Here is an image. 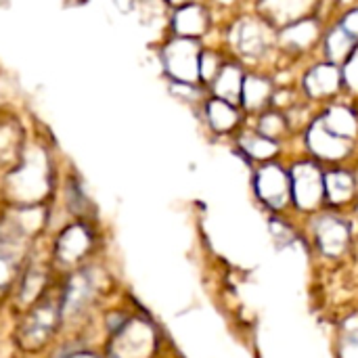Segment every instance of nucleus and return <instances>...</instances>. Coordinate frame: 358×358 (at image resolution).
I'll list each match as a JSON object with an SVG mask.
<instances>
[{"instance_id":"4","label":"nucleus","mask_w":358,"mask_h":358,"mask_svg":"<svg viewBox=\"0 0 358 358\" xmlns=\"http://www.w3.org/2000/svg\"><path fill=\"white\" fill-rule=\"evenodd\" d=\"M323 27H321V19L317 15L300 19L296 23H289L285 27H281L277 31V48L281 52H285L287 57H302L306 52H310L317 44H321L323 38Z\"/></svg>"},{"instance_id":"15","label":"nucleus","mask_w":358,"mask_h":358,"mask_svg":"<svg viewBox=\"0 0 358 358\" xmlns=\"http://www.w3.org/2000/svg\"><path fill=\"white\" fill-rule=\"evenodd\" d=\"M317 241H319L323 254L340 256L350 241V231H348L346 222H342L340 218L325 216L317 224Z\"/></svg>"},{"instance_id":"1","label":"nucleus","mask_w":358,"mask_h":358,"mask_svg":"<svg viewBox=\"0 0 358 358\" xmlns=\"http://www.w3.org/2000/svg\"><path fill=\"white\" fill-rule=\"evenodd\" d=\"M277 31L258 15H245L237 19L229 31V42L239 61H262L273 48H277Z\"/></svg>"},{"instance_id":"7","label":"nucleus","mask_w":358,"mask_h":358,"mask_svg":"<svg viewBox=\"0 0 358 358\" xmlns=\"http://www.w3.org/2000/svg\"><path fill=\"white\" fill-rule=\"evenodd\" d=\"M256 193L258 197L273 210H281L292 199L289 172H285L279 164H266L256 172Z\"/></svg>"},{"instance_id":"25","label":"nucleus","mask_w":358,"mask_h":358,"mask_svg":"<svg viewBox=\"0 0 358 358\" xmlns=\"http://www.w3.org/2000/svg\"><path fill=\"white\" fill-rule=\"evenodd\" d=\"M166 6H172V8H180V6H185V4H189V2H195V0H162Z\"/></svg>"},{"instance_id":"8","label":"nucleus","mask_w":358,"mask_h":358,"mask_svg":"<svg viewBox=\"0 0 358 358\" xmlns=\"http://www.w3.org/2000/svg\"><path fill=\"white\" fill-rule=\"evenodd\" d=\"M306 147L319 159L340 162V159H344V157L350 155L352 141H346V138L334 134L331 130L325 128V124L321 122V117H315L310 122L308 130H306Z\"/></svg>"},{"instance_id":"6","label":"nucleus","mask_w":358,"mask_h":358,"mask_svg":"<svg viewBox=\"0 0 358 358\" xmlns=\"http://www.w3.org/2000/svg\"><path fill=\"white\" fill-rule=\"evenodd\" d=\"M344 71L340 65L321 61L310 65L302 76V90L313 101H323L340 94L344 90Z\"/></svg>"},{"instance_id":"2","label":"nucleus","mask_w":358,"mask_h":358,"mask_svg":"<svg viewBox=\"0 0 358 358\" xmlns=\"http://www.w3.org/2000/svg\"><path fill=\"white\" fill-rule=\"evenodd\" d=\"M203 46L199 40L191 38H170L162 50L159 61L162 69L170 82L176 84H201L199 82V57Z\"/></svg>"},{"instance_id":"23","label":"nucleus","mask_w":358,"mask_h":358,"mask_svg":"<svg viewBox=\"0 0 358 358\" xmlns=\"http://www.w3.org/2000/svg\"><path fill=\"white\" fill-rule=\"evenodd\" d=\"M338 25H340L348 36H352V38L358 42V6L348 8V10L338 19Z\"/></svg>"},{"instance_id":"12","label":"nucleus","mask_w":358,"mask_h":358,"mask_svg":"<svg viewBox=\"0 0 358 358\" xmlns=\"http://www.w3.org/2000/svg\"><path fill=\"white\" fill-rule=\"evenodd\" d=\"M57 308L52 302H44L40 306H36V310L27 317V321L23 323L21 331H19V340L25 348H38L44 344V340L52 334L55 325H57Z\"/></svg>"},{"instance_id":"18","label":"nucleus","mask_w":358,"mask_h":358,"mask_svg":"<svg viewBox=\"0 0 358 358\" xmlns=\"http://www.w3.org/2000/svg\"><path fill=\"white\" fill-rule=\"evenodd\" d=\"M239 149L243 155L256 162H268L279 153V143L273 138L262 136L256 130H248L239 136Z\"/></svg>"},{"instance_id":"21","label":"nucleus","mask_w":358,"mask_h":358,"mask_svg":"<svg viewBox=\"0 0 358 358\" xmlns=\"http://www.w3.org/2000/svg\"><path fill=\"white\" fill-rule=\"evenodd\" d=\"M224 52H218L214 48H203L201 57H199V82L208 88L212 84V80L216 78V73L220 71L222 63H224Z\"/></svg>"},{"instance_id":"16","label":"nucleus","mask_w":358,"mask_h":358,"mask_svg":"<svg viewBox=\"0 0 358 358\" xmlns=\"http://www.w3.org/2000/svg\"><path fill=\"white\" fill-rule=\"evenodd\" d=\"M357 40L352 36H348L338 23L331 25L323 38H321V52H323V61H329L334 65L344 67V63L350 59V55L357 48Z\"/></svg>"},{"instance_id":"3","label":"nucleus","mask_w":358,"mask_h":358,"mask_svg":"<svg viewBox=\"0 0 358 358\" xmlns=\"http://www.w3.org/2000/svg\"><path fill=\"white\" fill-rule=\"evenodd\" d=\"M292 199L300 210H317L325 201V174L321 168L306 159L289 170Z\"/></svg>"},{"instance_id":"22","label":"nucleus","mask_w":358,"mask_h":358,"mask_svg":"<svg viewBox=\"0 0 358 358\" xmlns=\"http://www.w3.org/2000/svg\"><path fill=\"white\" fill-rule=\"evenodd\" d=\"M342 71H344V86L348 90L358 92V44L357 48H355V52L350 55V59L344 63Z\"/></svg>"},{"instance_id":"5","label":"nucleus","mask_w":358,"mask_h":358,"mask_svg":"<svg viewBox=\"0 0 358 358\" xmlns=\"http://www.w3.org/2000/svg\"><path fill=\"white\" fill-rule=\"evenodd\" d=\"M323 0H256V15L275 31L300 19L317 15Z\"/></svg>"},{"instance_id":"17","label":"nucleus","mask_w":358,"mask_h":358,"mask_svg":"<svg viewBox=\"0 0 358 358\" xmlns=\"http://www.w3.org/2000/svg\"><path fill=\"white\" fill-rule=\"evenodd\" d=\"M319 117L327 130L346 141H355L358 134V115L346 105H329Z\"/></svg>"},{"instance_id":"9","label":"nucleus","mask_w":358,"mask_h":358,"mask_svg":"<svg viewBox=\"0 0 358 358\" xmlns=\"http://www.w3.org/2000/svg\"><path fill=\"white\" fill-rule=\"evenodd\" d=\"M210 27H212L210 8L199 2H189L180 8H174L170 17V29L176 38L201 40L206 34H210Z\"/></svg>"},{"instance_id":"14","label":"nucleus","mask_w":358,"mask_h":358,"mask_svg":"<svg viewBox=\"0 0 358 358\" xmlns=\"http://www.w3.org/2000/svg\"><path fill=\"white\" fill-rule=\"evenodd\" d=\"M203 113H206V122L210 130L216 134L235 132L243 120V109L239 105H233L216 96H210L208 101H203Z\"/></svg>"},{"instance_id":"19","label":"nucleus","mask_w":358,"mask_h":358,"mask_svg":"<svg viewBox=\"0 0 358 358\" xmlns=\"http://www.w3.org/2000/svg\"><path fill=\"white\" fill-rule=\"evenodd\" d=\"M357 180L346 170H331L325 174V199L331 203H346L355 195Z\"/></svg>"},{"instance_id":"20","label":"nucleus","mask_w":358,"mask_h":358,"mask_svg":"<svg viewBox=\"0 0 358 358\" xmlns=\"http://www.w3.org/2000/svg\"><path fill=\"white\" fill-rule=\"evenodd\" d=\"M292 122L289 117L281 111V109H275V107H268L266 111H262L258 115V122H256V132H260L262 136L266 138H273V141H281L287 130H289Z\"/></svg>"},{"instance_id":"11","label":"nucleus","mask_w":358,"mask_h":358,"mask_svg":"<svg viewBox=\"0 0 358 358\" xmlns=\"http://www.w3.org/2000/svg\"><path fill=\"white\" fill-rule=\"evenodd\" d=\"M275 94H277V86L268 76L250 71L245 73V80H243L239 107L243 109V113L260 115L275 103Z\"/></svg>"},{"instance_id":"13","label":"nucleus","mask_w":358,"mask_h":358,"mask_svg":"<svg viewBox=\"0 0 358 358\" xmlns=\"http://www.w3.org/2000/svg\"><path fill=\"white\" fill-rule=\"evenodd\" d=\"M245 73L248 71L243 69V63L239 59H224L220 71L216 73V78L212 80L208 90L216 99H222V101H229L233 105H239Z\"/></svg>"},{"instance_id":"24","label":"nucleus","mask_w":358,"mask_h":358,"mask_svg":"<svg viewBox=\"0 0 358 358\" xmlns=\"http://www.w3.org/2000/svg\"><path fill=\"white\" fill-rule=\"evenodd\" d=\"M115 2V6L122 10V13H130L132 8H136L138 6V2L141 0H113Z\"/></svg>"},{"instance_id":"10","label":"nucleus","mask_w":358,"mask_h":358,"mask_svg":"<svg viewBox=\"0 0 358 358\" xmlns=\"http://www.w3.org/2000/svg\"><path fill=\"white\" fill-rule=\"evenodd\" d=\"M25 233L21 224H0V292L10 283L13 273L25 250Z\"/></svg>"}]
</instances>
